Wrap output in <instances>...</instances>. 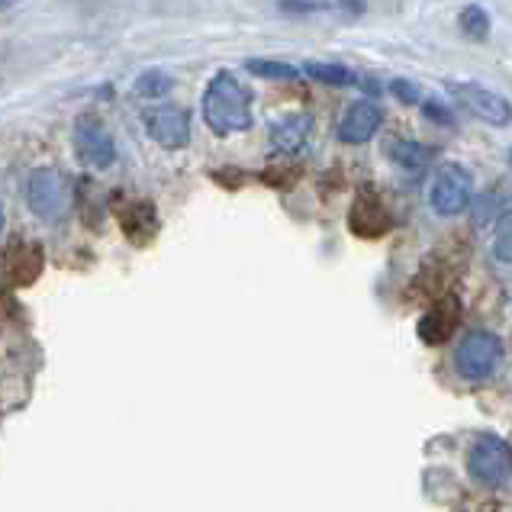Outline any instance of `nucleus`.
Masks as SVG:
<instances>
[{
    "mask_svg": "<svg viewBox=\"0 0 512 512\" xmlns=\"http://www.w3.org/2000/svg\"><path fill=\"white\" fill-rule=\"evenodd\" d=\"M448 91L467 113L477 116V120H484L490 126H509L512 104L503 94H496L490 87L474 84V81H448Z\"/></svg>",
    "mask_w": 512,
    "mask_h": 512,
    "instance_id": "obj_7",
    "label": "nucleus"
},
{
    "mask_svg": "<svg viewBox=\"0 0 512 512\" xmlns=\"http://www.w3.org/2000/svg\"><path fill=\"white\" fill-rule=\"evenodd\" d=\"M461 29H464V36H471L474 42H484L490 36V17H487V10L484 7H464L461 10V17H458Z\"/></svg>",
    "mask_w": 512,
    "mask_h": 512,
    "instance_id": "obj_18",
    "label": "nucleus"
},
{
    "mask_svg": "<svg viewBox=\"0 0 512 512\" xmlns=\"http://www.w3.org/2000/svg\"><path fill=\"white\" fill-rule=\"evenodd\" d=\"M380 123H384V113H380L377 104H371V100H355L339 123V139L345 145H364L377 136Z\"/></svg>",
    "mask_w": 512,
    "mask_h": 512,
    "instance_id": "obj_12",
    "label": "nucleus"
},
{
    "mask_svg": "<svg viewBox=\"0 0 512 512\" xmlns=\"http://www.w3.org/2000/svg\"><path fill=\"white\" fill-rule=\"evenodd\" d=\"M277 7H281L284 13H316V10H326L332 7V0H277Z\"/></svg>",
    "mask_w": 512,
    "mask_h": 512,
    "instance_id": "obj_21",
    "label": "nucleus"
},
{
    "mask_svg": "<svg viewBox=\"0 0 512 512\" xmlns=\"http://www.w3.org/2000/svg\"><path fill=\"white\" fill-rule=\"evenodd\" d=\"M0 229H4V207H0Z\"/></svg>",
    "mask_w": 512,
    "mask_h": 512,
    "instance_id": "obj_25",
    "label": "nucleus"
},
{
    "mask_svg": "<svg viewBox=\"0 0 512 512\" xmlns=\"http://www.w3.org/2000/svg\"><path fill=\"white\" fill-rule=\"evenodd\" d=\"M26 203H29V210H33L39 219H46V223L62 219L71 203V190H68L65 174L55 168H36L26 181Z\"/></svg>",
    "mask_w": 512,
    "mask_h": 512,
    "instance_id": "obj_5",
    "label": "nucleus"
},
{
    "mask_svg": "<svg viewBox=\"0 0 512 512\" xmlns=\"http://www.w3.org/2000/svg\"><path fill=\"white\" fill-rule=\"evenodd\" d=\"M71 145H75V158L87 171H104L116 162V142L110 136V129L91 113H84L75 120Z\"/></svg>",
    "mask_w": 512,
    "mask_h": 512,
    "instance_id": "obj_4",
    "label": "nucleus"
},
{
    "mask_svg": "<svg viewBox=\"0 0 512 512\" xmlns=\"http://www.w3.org/2000/svg\"><path fill=\"white\" fill-rule=\"evenodd\" d=\"M348 229L355 232V236H361V239H380V236H387V232L393 229L390 210L384 207V200H380L371 187L358 190V197L351 200Z\"/></svg>",
    "mask_w": 512,
    "mask_h": 512,
    "instance_id": "obj_8",
    "label": "nucleus"
},
{
    "mask_svg": "<svg viewBox=\"0 0 512 512\" xmlns=\"http://www.w3.org/2000/svg\"><path fill=\"white\" fill-rule=\"evenodd\" d=\"M142 126L162 149H184L190 142V116L181 107H152L142 113Z\"/></svg>",
    "mask_w": 512,
    "mask_h": 512,
    "instance_id": "obj_9",
    "label": "nucleus"
},
{
    "mask_svg": "<svg viewBox=\"0 0 512 512\" xmlns=\"http://www.w3.org/2000/svg\"><path fill=\"white\" fill-rule=\"evenodd\" d=\"M458 323H461V300L448 294L419 319V339L426 345H442L455 335Z\"/></svg>",
    "mask_w": 512,
    "mask_h": 512,
    "instance_id": "obj_13",
    "label": "nucleus"
},
{
    "mask_svg": "<svg viewBox=\"0 0 512 512\" xmlns=\"http://www.w3.org/2000/svg\"><path fill=\"white\" fill-rule=\"evenodd\" d=\"M303 71L310 78L316 81H323V84H332V87H348V84H355V71L345 68V65H332V62H306Z\"/></svg>",
    "mask_w": 512,
    "mask_h": 512,
    "instance_id": "obj_15",
    "label": "nucleus"
},
{
    "mask_svg": "<svg viewBox=\"0 0 512 512\" xmlns=\"http://www.w3.org/2000/svg\"><path fill=\"white\" fill-rule=\"evenodd\" d=\"M390 91L397 94L403 104H419V100H422V91H419L416 84H409V81H393Z\"/></svg>",
    "mask_w": 512,
    "mask_h": 512,
    "instance_id": "obj_22",
    "label": "nucleus"
},
{
    "mask_svg": "<svg viewBox=\"0 0 512 512\" xmlns=\"http://www.w3.org/2000/svg\"><path fill=\"white\" fill-rule=\"evenodd\" d=\"M493 252H496V258H500V261H512V216L503 219L500 229H496Z\"/></svg>",
    "mask_w": 512,
    "mask_h": 512,
    "instance_id": "obj_20",
    "label": "nucleus"
},
{
    "mask_svg": "<svg viewBox=\"0 0 512 512\" xmlns=\"http://www.w3.org/2000/svg\"><path fill=\"white\" fill-rule=\"evenodd\" d=\"M429 203L438 216H458L474 203V178L461 165H442L435 171Z\"/></svg>",
    "mask_w": 512,
    "mask_h": 512,
    "instance_id": "obj_6",
    "label": "nucleus"
},
{
    "mask_svg": "<svg viewBox=\"0 0 512 512\" xmlns=\"http://www.w3.org/2000/svg\"><path fill=\"white\" fill-rule=\"evenodd\" d=\"M116 219H120L123 236L139 248L158 236V213L149 200H123L116 207Z\"/></svg>",
    "mask_w": 512,
    "mask_h": 512,
    "instance_id": "obj_11",
    "label": "nucleus"
},
{
    "mask_svg": "<svg viewBox=\"0 0 512 512\" xmlns=\"http://www.w3.org/2000/svg\"><path fill=\"white\" fill-rule=\"evenodd\" d=\"M310 129H313V120L306 113L281 116V120L271 126V145H274V152H284V155L300 152L303 145H306V139H310Z\"/></svg>",
    "mask_w": 512,
    "mask_h": 512,
    "instance_id": "obj_14",
    "label": "nucleus"
},
{
    "mask_svg": "<svg viewBox=\"0 0 512 512\" xmlns=\"http://www.w3.org/2000/svg\"><path fill=\"white\" fill-rule=\"evenodd\" d=\"M467 474H471L480 487L496 490L512 477V448L500 435H480L471 455H467Z\"/></svg>",
    "mask_w": 512,
    "mask_h": 512,
    "instance_id": "obj_2",
    "label": "nucleus"
},
{
    "mask_svg": "<svg viewBox=\"0 0 512 512\" xmlns=\"http://www.w3.org/2000/svg\"><path fill=\"white\" fill-rule=\"evenodd\" d=\"M10 4H17V0H0V10H7Z\"/></svg>",
    "mask_w": 512,
    "mask_h": 512,
    "instance_id": "obj_24",
    "label": "nucleus"
},
{
    "mask_svg": "<svg viewBox=\"0 0 512 512\" xmlns=\"http://www.w3.org/2000/svg\"><path fill=\"white\" fill-rule=\"evenodd\" d=\"M245 68L252 71V75L268 78V81H297L300 78V68L287 65V62H271V58H248Z\"/></svg>",
    "mask_w": 512,
    "mask_h": 512,
    "instance_id": "obj_17",
    "label": "nucleus"
},
{
    "mask_svg": "<svg viewBox=\"0 0 512 512\" xmlns=\"http://www.w3.org/2000/svg\"><path fill=\"white\" fill-rule=\"evenodd\" d=\"M390 158L397 162L400 168H406V171H419L422 165L429 162V152L422 149L419 142H406V139H393L390 142Z\"/></svg>",
    "mask_w": 512,
    "mask_h": 512,
    "instance_id": "obj_16",
    "label": "nucleus"
},
{
    "mask_svg": "<svg viewBox=\"0 0 512 512\" xmlns=\"http://www.w3.org/2000/svg\"><path fill=\"white\" fill-rule=\"evenodd\" d=\"M42 265H46V258H42V248L33 242H13L0 252V274L13 287L33 284L42 274Z\"/></svg>",
    "mask_w": 512,
    "mask_h": 512,
    "instance_id": "obj_10",
    "label": "nucleus"
},
{
    "mask_svg": "<svg viewBox=\"0 0 512 512\" xmlns=\"http://www.w3.org/2000/svg\"><path fill=\"white\" fill-rule=\"evenodd\" d=\"M203 123L216 136L245 133L252 126V94L229 71H216L203 91Z\"/></svg>",
    "mask_w": 512,
    "mask_h": 512,
    "instance_id": "obj_1",
    "label": "nucleus"
},
{
    "mask_svg": "<svg viewBox=\"0 0 512 512\" xmlns=\"http://www.w3.org/2000/svg\"><path fill=\"white\" fill-rule=\"evenodd\" d=\"M171 87H174L171 75H165V71L152 68V71H145V75L136 81V94H142V97H165V94L171 91Z\"/></svg>",
    "mask_w": 512,
    "mask_h": 512,
    "instance_id": "obj_19",
    "label": "nucleus"
},
{
    "mask_svg": "<svg viewBox=\"0 0 512 512\" xmlns=\"http://www.w3.org/2000/svg\"><path fill=\"white\" fill-rule=\"evenodd\" d=\"M426 116L442 126H451V110L445 104H438V100H426Z\"/></svg>",
    "mask_w": 512,
    "mask_h": 512,
    "instance_id": "obj_23",
    "label": "nucleus"
},
{
    "mask_svg": "<svg viewBox=\"0 0 512 512\" xmlns=\"http://www.w3.org/2000/svg\"><path fill=\"white\" fill-rule=\"evenodd\" d=\"M503 361V342L496 332L474 329L467 332L455 351V371L464 380H487Z\"/></svg>",
    "mask_w": 512,
    "mask_h": 512,
    "instance_id": "obj_3",
    "label": "nucleus"
}]
</instances>
